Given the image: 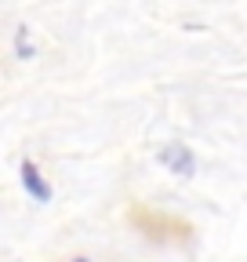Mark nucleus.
<instances>
[{"mask_svg": "<svg viewBox=\"0 0 247 262\" xmlns=\"http://www.w3.org/2000/svg\"><path fill=\"white\" fill-rule=\"evenodd\" d=\"M157 160L164 164L171 175H178V179H193V175H196V153H193L189 146H182V142L164 146V149L157 153Z\"/></svg>", "mask_w": 247, "mask_h": 262, "instance_id": "nucleus-1", "label": "nucleus"}, {"mask_svg": "<svg viewBox=\"0 0 247 262\" xmlns=\"http://www.w3.org/2000/svg\"><path fill=\"white\" fill-rule=\"evenodd\" d=\"M22 186H26V193L33 196L37 204H47V201H51V186H47V179L40 175V168H37L33 160L22 164Z\"/></svg>", "mask_w": 247, "mask_h": 262, "instance_id": "nucleus-2", "label": "nucleus"}, {"mask_svg": "<svg viewBox=\"0 0 247 262\" xmlns=\"http://www.w3.org/2000/svg\"><path fill=\"white\" fill-rule=\"evenodd\" d=\"M15 55H18L22 62H29V58H37L33 44H29V26H18V29H15Z\"/></svg>", "mask_w": 247, "mask_h": 262, "instance_id": "nucleus-3", "label": "nucleus"}, {"mask_svg": "<svg viewBox=\"0 0 247 262\" xmlns=\"http://www.w3.org/2000/svg\"><path fill=\"white\" fill-rule=\"evenodd\" d=\"M73 262H91V258H73Z\"/></svg>", "mask_w": 247, "mask_h": 262, "instance_id": "nucleus-4", "label": "nucleus"}]
</instances>
